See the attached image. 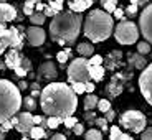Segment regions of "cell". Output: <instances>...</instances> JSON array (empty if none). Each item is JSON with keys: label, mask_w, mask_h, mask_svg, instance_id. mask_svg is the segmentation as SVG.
I'll list each match as a JSON object with an SVG mask.
<instances>
[{"label": "cell", "mask_w": 152, "mask_h": 140, "mask_svg": "<svg viewBox=\"0 0 152 140\" xmlns=\"http://www.w3.org/2000/svg\"><path fill=\"white\" fill-rule=\"evenodd\" d=\"M73 87L65 83H50L40 94V106L46 115L68 117L78 107V97Z\"/></svg>", "instance_id": "obj_1"}, {"label": "cell", "mask_w": 152, "mask_h": 140, "mask_svg": "<svg viewBox=\"0 0 152 140\" xmlns=\"http://www.w3.org/2000/svg\"><path fill=\"white\" fill-rule=\"evenodd\" d=\"M81 23H83V15L81 13H76L73 10L56 13L51 18V23H50L51 40L55 43H60V45L75 43L81 31Z\"/></svg>", "instance_id": "obj_2"}, {"label": "cell", "mask_w": 152, "mask_h": 140, "mask_svg": "<svg viewBox=\"0 0 152 140\" xmlns=\"http://www.w3.org/2000/svg\"><path fill=\"white\" fill-rule=\"evenodd\" d=\"M113 33V17L106 10H91L84 20V35L89 41H106Z\"/></svg>", "instance_id": "obj_3"}, {"label": "cell", "mask_w": 152, "mask_h": 140, "mask_svg": "<svg viewBox=\"0 0 152 140\" xmlns=\"http://www.w3.org/2000/svg\"><path fill=\"white\" fill-rule=\"evenodd\" d=\"M23 106L18 86L8 79H0V124L12 119Z\"/></svg>", "instance_id": "obj_4"}, {"label": "cell", "mask_w": 152, "mask_h": 140, "mask_svg": "<svg viewBox=\"0 0 152 140\" xmlns=\"http://www.w3.org/2000/svg\"><path fill=\"white\" fill-rule=\"evenodd\" d=\"M114 36L121 45H134L139 38V28L131 20H121L114 30Z\"/></svg>", "instance_id": "obj_5"}, {"label": "cell", "mask_w": 152, "mask_h": 140, "mask_svg": "<svg viewBox=\"0 0 152 140\" xmlns=\"http://www.w3.org/2000/svg\"><path fill=\"white\" fill-rule=\"evenodd\" d=\"M66 73H68L69 83H88L91 79V76H89V65H88V59L84 56L73 59L69 63Z\"/></svg>", "instance_id": "obj_6"}, {"label": "cell", "mask_w": 152, "mask_h": 140, "mask_svg": "<svg viewBox=\"0 0 152 140\" xmlns=\"http://www.w3.org/2000/svg\"><path fill=\"white\" fill-rule=\"evenodd\" d=\"M119 122L124 129L131 130L134 133H141L145 129V124H147V119L141 110H126L119 117Z\"/></svg>", "instance_id": "obj_7"}, {"label": "cell", "mask_w": 152, "mask_h": 140, "mask_svg": "<svg viewBox=\"0 0 152 140\" xmlns=\"http://www.w3.org/2000/svg\"><path fill=\"white\" fill-rule=\"evenodd\" d=\"M139 89L144 99L152 106V63L145 66L139 76Z\"/></svg>", "instance_id": "obj_8"}, {"label": "cell", "mask_w": 152, "mask_h": 140, "mask_svg": "<svg viewBox=\"0 0 152 140\" xmlns=\"http://www.w3.org/2000/svg\"><path fill=\"white\" fill-rule=\"evenodd\" d=\"M139 30L145 38V41L152 45V4L145 5V8L139 17Z\"/></svg>", "instance_id": "obj_9"}, {"label": "cell", "mask_w": 152, "mask_h": 140, "mask_svg": "<svg viewBox=\"0 0 152 140\" xmlns=\"http://www.w3.org/2000/svg\"><path fill=\"white\" fill-rule=\"evenodd\" d=\"M27 41L30 43L31 46H42L45 43V30L42 27H37V25H31V27L27 28Z\"/></svg>", "instance_id": "obj_10"}, {"label": "cell", "mask_w": 152, "mask_h": 140, "mask_svg": "<svg viewBox=\"0 0 152 140\" xmlns=\"http://www.w3.org/2000/svg\"><path fill=\"white\" fill-rule=\"evenodd\" d=\"M33 125H35L33 124V115L30 114V110L18 114V124L15 125V129L18 130L20 133H23V135L30 133V130L33 129Z\"/></svg>", "instance_id": "obj_11"}, {"label": "cell", "mask_w": 152, "mask_h": 140, "mask_svg": "<svg viewBox=\"0 0 152 140\" xmlns=\"http://www.w3.org/2000/svg\"><path fill=\"white\" fill-rule=\"evenodd\" d=\"M131 76H124V74H116L111 79L109 86H107V96H111V97H116V96H119L122 92V89H124V79H129Z\"/></svg>", "instance_id": "obj_12"}, {"label": "cell", "mask_w": 152, "mask_h": 140, "mask_svg": "<svg viewBox=\"0 0 152 140\" xmlns=\"http://www.w3.org/2000/svg\"><path fill=\"white\" fill-rule=\"evenodd\" d=\"M56 76H58L56 66H55L51 61H45V63L40 65V68H38V78L46 79V81H53Z\"/></svg>", "instance_id": "obj_13"}, {"label": "cell", "mask_w": 152, "mask_h": 140, "mask_svg": "<svg viewBox=\"0 0 152 140\" xmlns=\"http://www.w3.org/2000/svg\"><path fill=\"white\" fill-rule=\"evenodd\" d=\"M22 59H23V56L20 54L18 49H15V48H10L7 51V54H5V65L10 69L18 68V66L22 65Z\"/></svg>", "instance_id": "obj_14"}, {"label": "cell", "mask_w": 152, "mask_h": 140, "mask_svg": "<svg viewBox=\"0 0 152 140\" xmlns=\"http://www.w3.org/2000/svg\"><path fill=\"white\" fill-rule=\"evenodd\" d=\"M17 18V10L13 5L10 4H0V22L2 23H7V22H12V20Z\"/></svg>", "instance_id": "obj_15"}, {"label": "cell", "mask_w": 152, "mask_h": 140, "mask_svg": "<svg viewBox=\"0 0 152 140\" xmlns=\"http://www.w3.org/2000/svg\"><path fill=\"white\" fill-rule=\"evenodd\" d=\"M23 46V36L20 35V30L15 27L10 28V48H15V49H22Z\"/></svg>", "instance_id": "obj_16"}, {"label": "cell", "mask_w": 152, "mask_h": 140, "mask_svg": "<svg viewBox=\"0 0 152 140\" xmlns=\"http://www.w3.org/2000/svg\"><path fill=\"white\" fill-rule=\"evenodd\" d=\"M93 5V0H69V10L81 13V12L88 10Z\"/></svg>", "instance_id": "obj_17"}, {"label": "cell", "mask_w": 152, "mask_h": 140, "mask_svg": "<svg viewBox=\"0 0 152 140\" xmlns=\"http://www.w3.org/2000/svg\"><path fill=\"white\" fill-rule=\"evenodd\" d=\"M89 65V63H88ZM104 73H106V68L103 65H89V76H91V79L99 83V81L104 79Z\"/></svg>", "instance_id": "obj_18"}, {"label": "cell", "mask_w": 152, "mask_h": 140, "mask_svg": "<svg viewBox=\"0 0 152 140\" xmlns=\"http://www.w3.org/2000/svg\"><path fill=\"white\" fill-rule=\"evenodd\" d=\"M129 63H131V66L136 68V69H144L145 66H147V61H145L144 54H141V53L131 54V56H129Z\"/></svg>", "instance_id": "obj_19"}, {"label": "cell", "mask_w": 152, "mask_h": 140, "mask_svg": "<svg viewBox=\"0 0 152 140\" xmlns=\"http://www.w3.org/2000/svg\"><path fill=\"white\" fill-rule=\"evenodd\" d=\"M109 140H132V137L127 133H122L119 127H109Z\"/></svg>", "instance_id": "obj_20"}, {"label": "cell", "mask_w": 152, "mask_h": 140, "mask_svg": "<svg viewBox=\"0 0 152 140\" xmlns=\"http://www.w3.org/2000/svg\"><path fill=\"white\" fill-rule=\"evenodd\" d=\"M78 53L84 58H91L94 54V46L91 43H80L78 45Z\"/></svg>", "instance_id": "obj_21"}, {"label": "cell", "mask_w": 152, "mask_h": 140, "mask_svg": "<svg viewBox=\"0 0 152 140\" xmlns=\"http://www.w3.org/2000/svg\"><path fill=\"white\" fill-rule=\"evenodd\" d=\"M121 58H122V53H121V51H113V53H109V54H107V58H106L107 68H109V69H114L116 66H118V63L121 61Z\"/></svg>", "instance_id": "obj_22"}, {"label": "cell", "mask_w": 152, "mask_h": 140, "mask_svg": "<svg viewBox=\"0 0 152 140\" xmlns=\"http://www.w3.org/2000/svg\"><path fill=\"white\" fill-rule=\"evenodd\" d=\"M98 101L99 99L96 97L93 92H89V94L86 96V99H84V110H93L94 107H98Z\"/></svg>", "instance_id": "obj_23"}, {"label": "cell", "mask_w": 152, "mask_h": 140, "mask_svg": "<svg viewBox=\"0 0 152 140\" xmlns=\"http://www.w3.org/2000/svg\"><path fill=\"white\" fill-rule=\"evenodd\" d=\"M30 137L33 140H40V139H43V137H46L45 127H42V125H33V129L30 130Z\"/></svg>", "instance_id": "obj_24"}, {"label": "cell", "mask_w": 152, "mask_h": 140, "mask_svg": "<svg viewBox=\"0 0 152 140\" xmlns=\"http://www.w3.org/2000/svg\"><path fill=\"white\" fill-rule=\"evenodd\" d=\"M45 13L43 12H35L33 15H30V23L31 25H37V27H40V25H43L45 23Z\"/></svg>", "instance_id": "obj_25"}, {"label": "cell", "mask_w": 152, "mask_h": 140, "mask_svg": "<svg viewBox=\"0 0 152 140\" xmlns=\"http://www.w3.org/2000/svg\"><path fill=\"white\" fill-rule=\"evenodd\" d=\"M103 5V10H106L107 13H114V10L118 8V0H99Z\"/></svg>", "instance_id": "obj_26"}, {"label": "cell", "mask_w": 152, "mask_h": 140, "mask_svg": "<svg viewBox=\"0 0 152 140\" xmlns=\"http://www.w3.org/2000/svg\"><path fill=\"white\" fill-rule=\"evenodd\" d=\"M84 139L86 140H103V133L98 129H89L86 133H84Z\"/></svg>", "instance_id": "obj_27"}, {"label": "cell", "mask_w": 152, "mask_h": 140, "mask_svg": "<svg viewBox=\"0 0 152 140\" xmlns=\"http://www.w3.org/2000/svg\"><path fill=\"white\" fill-rule=\"evenodd\" d=\"M60 124H63V117H56V115H50L46 119V127L48 129H56Z\"/></svg>", "instance_id": "obj_28"}, {"label": "cell", "mask_w": 152, "mask_h": 140, "mask_svg": "<svg viewBox=\"0 0 152 140\" xmlns=\"http://www.w3.org/2000/svg\"><path fill=\"white\" fill-rule=\"evenodd\" d=\"M151 43L149 41H139L137 43V53H141V54H147L151 53Z\"/></svg>", "instance_id": "obj_29"}, {"label": "cell", "mask_w": 152, "mask_h": 140, "mask_svg": "<svg viewBox=\"0 0 152 140\" xmlns=\"http://www.w3.org/2000/svg\"><path fill=\"white\" fill-rule=\"evenodd\" d=\"M23 107L27 110H35V107H37V102H35V97H31V96H28V97L23 99Z\"/></svg>", "instance_id": "obj_30"}, {"label": "cell", "mask_w": 152, "mask_h": 140, "mask_svg": "<svg viewBox=\"0 0 152 140\" xmlns=\"http://www.w3.org/2000/svg\"><path fill=\"white\" fill-rule=\"evenodd\" d=\"M23 13L25 15H33L35 13V2H31V0H27L25 2V5H23Z\"/></svg>", "instance_id": "obj_31"}, {"label": "cell", "mask_w": 152, "mask_h": 140, "mask_svg": "<svg viewBox=\"0 0 152 140\" xmlns=\"http://www.w3.org/2000/svg\"><path fill=\"white\" fill-rule=\"evenodd\" d=\"M63 4H65V0H50V7L53 8L56 13H60L63 10Z\"/></svg>", "instance_id": "obj_32"}, {"label": "cell", "mask_w": 152, "mask_h": 140, "mask_svg": "<svg viewBox=\"0 0 152 140\" xmlns=\"http://www.w3.org/2000/svg\"><path fill=\"white\" fill-rule=\"evenodd\" d=\"M98 109L101 110V112H107V110L111 109V102L107 99H101V101H98Z\"/></svg>", "instance_id": "obj_33"}, {"label": "cell", "mask_w": 152, "mask_h": 140, "mask_svg": "<svg viewBox=\"0 0 152 140\" xmlns=\"http://www.w3.org/2000/svg\"><path fill=\"white\" fill-rule=\"evenodd\" d=\"M94 124L98 125L101 130H109V127H107V119H106V117H98V119H94Z\"/></svg>", "instance_id": "obj_34"}, {"label": "cell", "mask_w": 152, "mask_h": 140, "mask_svg": "<svg viewBox=\"0 0 152 140\" xmlns=\"http://www.w3.org/2000/svg\"><path fill=\"white\" fill-rule=\"evenodd\" d=\"M71 87H73V91H75L76 94H83V92H86V86H84V83H71Z\"/></svg>", "instance_id": "obj_35"}, {"label": "cell", "mask_w": 152, "mask_h": 140, "mask_svg": "<svg viewBox=\"0 0 152 140\" xmlns=\"http://www.w3.org/2000/svg\"><path fill=\"white\" fill-rule=\"evenodd\" d=\"M63 124H65L66 127H68V129H73V127H75V125L78 124V120H76L75 115H68V117L63 119Z\"/></svg>", "instance_id": "obj_36"}, {"label": "cell", "mask_w": 152, "mask_h": 140, "mask_svg": "<svg viewBox=\"0 0 152 140\" xmlns=\"http://www.w3.org/2000/svg\"><path fill=\"white\" fill-rule=\"evenodd\" d=\"M68 58H69V54L66 53V49L58 51V53H56V59H58V63H60V65H65L66 61H68Z\"/></svg>", "instance_id": "obj_37"}, {"label": "cell", "mask_w": 152, "mask_h": 140, "mask_svg": "<svg viewBox=\"0 0 152 140\" xmlns=\"http://www.w3.org/2000/svg\"><path fill=\"white\" fill-rule=\"evenodd\" d=\"M103 56H99V54H93L91 58H89V59H88V63H89V65H103Z\"/></svg>", "instance_id": "obj_38"}, {"label": "cell", "mask_w": 152, "mask_h": 140, "mask_svg": "<svg viewBox=\"0 0 152 140\" xmlns=\"http://www.w3.org/2000/svg\"><path fill=\"white\" fill-rule=\"evenodd\" d=\"M137 10H139V5H134V4H131L129 7L126 8V13L129 17H136L137 15Z\"/></svg>", "instance_id": "obj_39"}, {"label": "cell", "mask_w": 152, "mask_h": 140, "mask_svg": "<svg viewBox=\"0 0 152 140\" xmlns=\"http://www.w3.org/2000/svg\"><path fill=\"white\" fill-rule=\"evenodd\" d=\"M7 48H10V41L7 38H0V54H4V51Z\"/></svg>", "instance_id": "obj_40"}, {"label": "cell", "mask_w": 152, "mask_h": 140, "mask_svg": "<svg viewBox=\"0 0 152 140\" xmlns=\"http://www.w3.org/2000/svg\"><path fill=\"white\" fill-rule=\"evenodd\" d=\"M84 119H86L89 124H94V119H96V114L93 110H84Z\"/></svg>", "instance_id": "obj_41"}, {"label": "cell", "mask_w": 152, "mask_h": 140, "mask_svg": "<svg viewBox=\"0 0 152 140\" xmlns=\"http://www.w3.org/2000/svg\"><path fill=\"white\" fill-rule=\"evenodd\" d=\"M10 129H13V124H12V122H10V119L0 124V130H2V132H8V130H10Z\"/></svg>", "instance_id": "obj_42"}, {"label": "cell", "mask_w": 152, "mask_h": 140, "mask_svg": "<svg viewBox=\"0 0 152 140\" xmlns=\"http://www.w3.org/2000/svg\"><path fill=\"white\" fill-rule=\"evenodd\" d=\"M141 140H152V129H144L141 132Z\"/></svg>", "instance_id": "obj_43"}, {"label": "cell", "mask_w": 152, "mask_h": 140, "mask_svg": "<svg viewBox=\"0 0 152 140\" xmlns=\"http://www.w3.org/2000/svg\"><path fill=\"white\" fill-rule=\"evenodd\" d=\"M71 130H73V133H75V135H83V133H84V127L80 124V122H78V124H76Z\"/></svg>", "instance_id": "obj_44"}, {"label": "cell", "mask_w": 152, "mask_h": 140, "mask_svg": "<svg viewBox=\"0 0 152 140\" xmlns=\"http://www.w3.org/2000/svg\"><path fill=\"white\" fill-rule=\"evenodd\" d=\"M20 66H22L23 69H27V71H31V61L28 59V58H25V56H23L22 65H20Z\"/></svg>", "instance_id": "obj_45"}, {"label": "cell", "mask_w": 152, "mask_h": 140, "mask_svg": "<svg viewBox=\"0 0 152 140\" xmlns=\"http://www.w3.org/2000/svg\"><path fill=\"white\" fill-rule=\"evenodd\" d=\"M13 71H15V74L17 76H18V78H22V79H23V78H25V76H27V69H23L22 68V66H18V68H15V69H13Z\"/></svg>", "instance_id": "obj_46"}, {"label": "cell", "mask_w": 152, "mask_h": 140, "mask_svg": "<svg viewBox=\"0 0 152 140\" xmlns=\"http://www.w3.org/2000/svg\"><path fill=\"white\" fill-rule=\"evenodd\" d=\"M43 13H45V17H51V18H53V17L56 15V12H55L53 8L50 7V5H46V7H45V10H43Z\"/></svg>", "instance_id": "obj_47"}, {"label": "cell", "mask_w": 152, "mask_h": 140, "mask_svg": "<svg viewBox=\"0 0 152 140\" xmlns=\"http://www.w3.org/2000/svg\"><path fill=\"white\" fill-rule=\"evenodd\" d=\"M106 114V119H107V122H113L114 120V117H116V112H114L113 109H109L107 112H104Z\"/></svg>", "instance_id": "obj_48"}, {"label": "cell", "mask_w": 152, "mask_h": 140, "mask_svg": "<svg viewBox=\"0 0 152 140\" xmlns=\"http://www.w3.org/2000/svg\"><path fill=\"white\" fill-rule=\"evenodd\" d=\"M114 17L119 18V20H122L124 18V10H122V8H116V10H114Z\"/></svg>", "instance_id": "obj_49"}, {"label": "cell", "mask_w": 152, "mask_h": 140, "mask_svg": "<svg viewBox=\"0 0 152 140\" xmlns=\"http://www.w3.org/2000/svg\"><path fill=\"white\" fill-rule=\"evenodd\" d=\"M84 86H86V92H93V91H94V83H91V81L84 83Z\"/></svg>", "instance_id": "obj_50"}, {"label": "cell", "mask_w": 152, "mask_h": 140, "mask_svg": "<svg viewBox=\"0 0 152 140\" xmlns=\"http://www.w3.org/2000/svg\"><path fill=\"white\" fill-rule=\"evenodd\" d=\"M149 2H151V0H131V4L139 5V7H141V5H147Z\"/></svg>", "instance_id": "obj_51"}, {"label": "cell", "mask_w": 152, "mask_h": 140, "mask_svg": "<svg viewBox=\"0 0 152 140\" xmlns=\"http://www.w3.org/2000/svg\"><path fill=\"white\" fill-rule=\"evenodd\" d=\"M43 120H45V119H43L42 115H33V124L35 125H42Z\"/></svg>", "instance_id": "obj_52"}, {"label": "cell", "mask_w": 152, "mask_h": 140, "mask_svg": "<svg viewBox=\"0 0 152 140\" xmlns=\"http://www.w3.org/2000/svg\"><path fill=\"white\" fill-rule=\"evenodd\" d=\"M50 140H66V137L63 133H55V135L50 137Z\"/></svg>", "instance_id": "obj_53"}, {"label": "cell", "mask_w": 152, "mask_h": 140, "mask_svg": "<svg viewBox=\"0 0 152 140\" xmlns=\"http://www.w3.org/2000/svg\"><path fill=\"white\" fill-rule=\"evenodd\" d=\"M45 7H46V5H43L42 2H38V4H35V12H43V10H45Z\"/></svg>", "instance_id": "obj_54"}, {"label": "cell", "mask_w": 152, "mask_h": 140, "mask_svg": "<svg viewBox=\"0 0 152 140\" xmlns=\"http://www.w3.org/2000/svg\"><path fill=\"white\" fill-rule=\"evenodd\" d=\"M27 87H28V84H27V81H20V83H18V89H20V91H22V89H27Z\"/></svg>", "instance_id": "obj_55"}, {"label": "cell", "mask_w": 152, "mask_h": 140, "mask_svg": "<svg viewBox=\"0 0 152 140\" xmlns=\"http://www.w3.org/2000/svg\"><path fill=\"white\" fill-rule=\"evenodd\" d=\"M30 89H31V91H40V84H38V83H31L30 84Z\"/></svg>", "instance_id": "obj_56"}, {"label": "cell", "mask_w": 152, "mask_h": 140, "mask_svg": "<svg viewBox=\"0 0 152 140\" xmlns=\"http://www.w3.org/2000/svg\"><path fill=\"white\" fill-rule=\"evenodd\" d=\"M10 122H12V124H13V127H15V125L18 124V117H15V115H13V117L10 119Z\"/></svg>", "instance_id": "obj_57"}, {"label": "cell", "mask_w": 152, "mask_h": 140, "mask_svg": "<svg viewBox=\"0 0 152 140\" xmlns=\"http://www.w3.org/2000/svg\"><path fill=\"white\" fill-rule=\"evenodd\" d=\"M40 94H42V91H31V97H37Z\"/></svg>", "instance_id": "obj_58"}, {"label": "cell", "mask_w": 152, "mask_h": 140, "mask_svg": "<svg viewBox=\"0 0 152 140\" xmlns=\"http://www.w3.org/2000/svg\"><path fill=\"white\" fill-rule=\"evenodd\" d=\"M5 68H7V65H5V61H4V63H0V69H5Z\"/></svg>", "instance_id": "obj_59"}, {"label": "cell", "mask_w": 152, "mask_h": 140, "mask_svg": "<svg viewBox=\"0 0 152 140\" xmlns=\"http://www.w3.org/2000/svg\"><path fill=\"white\" fill-rule=\"evenodd\" d=\"M4 137H5V132H2V130H0V140H4Z\"/></svg>", "instance_id": "obj_60"}, {"label": "cell", "mask_w": 152, "mask_h": 140, "mask_svg": "<svg viewBox=\"0 0 152 140\" xmlns=\"http://www.w3.org/2000/svg\"><path fill=\"white\" fill-rule=\"evenodd\" d=\"M31 2H35V4H38V2H42V0H31Z\"/></svg>", "instance_id": "obj_61"}, {"label": "cell", "mask_w": 152, "mask_h": 140, "mask_svg": "<svg viewBox=\"0 0 152 140\" xmlns=\"http://www.w3.org/2000/svg\"><path fill=\"white\" fill-rule=\"evenodd\" d=\"M5 2H7V0H0V4H5Z\"/></svg>", "instance_id": "obj_62"}, {"label": "cell", "mask_w": 152, "mask_h": 140, "mask_svg": "<svg viewBox=\"0 0 152 140\" xmlns=\"http://www.w3.org/2000/svg\"><path fill=\"white\" fill-rule=\"evenodd\" d=\"M22 140H28V139H27V137H23V139H22Z\"/></svg>", "instance_id": "obj_63"}, {"label": "cell", "mask_w": 152, "mask_h": 140, "mask_svg": "<svg viewBox=\"0 0 152 140\" xmlns=\"http://www.w3.org/2000/svg\"><path fill=\"white\" fill-rule=\"evenodd\" d=\"M68 2H69V0H68Z\"/></svg>", "instance_id": "obj_64"}]
</instances>
